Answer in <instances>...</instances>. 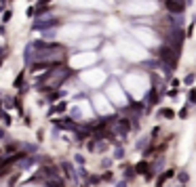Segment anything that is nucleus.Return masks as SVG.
<instances>
[{
  "mask_svg": "<svg viewBox=\"0 0 196 187\" xmlns=\"http://www.w3.org/2000/svg\"><path fill=\"white\" fill-rule=\"evenodd\" d=\"M177 53H179V50H175L171 44H164V47L160 48V61H162L164 65H169V67H175V63H177Z\"/></svg>",
  "mask_w": 196,
  "mask_h": 187,
  "instance_id": "1",
  "label": "nucleus"
},
{
  "mask_svg": "<svg viewBox=\"0 0 196 187\" xmlns=\"http://www.w3.org/2000/svg\"><path fill=\"white\" fill-rule=\"evenodd\" d=\"M164 8L171 15H181L186 11V2L184 0H164Z\"/></svg>",
  "mask_w": 196,
  "mask_h": 187,
  "instance_id": "2",
  "label": "nucleus"
},
{
  "mask_svg": "<svg viewBox=\"0 0 196 187\" xmlns=\"http://www.w3.org/2000/svg\"><path fill=\"white\" fill-rule=\"evenodd\" d=\"M76 126H78V124H76L72 118H61V120H57V128H63V131H65V128H68V131H76Z\"/></svg>",
  "mask_w": 196,
  "mask_h": 187,
  "instance_id": "3",
  "label": "nucleus"
},
{
  "mask_svg": "<svg viewBox=\"0 0 196 187\" xmlns=\"http://www.w3.org/2000/svg\"><path fill=\"white\" fill-rule=\"evenodd\" d=\"M133 170H135V175H148V172H152L154 168H152V166H150L148 162H139V164H137V166H135Z\"/></svg>",
  "mask_w": 196,
  "mask_h": 187,
  "instance_id": "4",
  "label": "nucleus"
},
{
  "mask_svg": "<svg viewBox=\"0 0 196 187\" xmlns=\"http://www.w3.org/2000/svg\"><path fill=\"white\" fill-rule=\"evenodd\" d=\"M171 177H175V170H173V168L164 170V172H162V177H160V179L156 181V187H162L164 183H167V181H169V179H171Z\"/></svg>",
  "mask_w": 196,
  "mask_h": 187,
  "instance_id": "5",
  "label": "nucleus"
},
{
  "mask_svg": "<svg viewBox=\"0 0 196 187\" xmlns=\"http://www.w3.org/2000/svg\"><path fill=\"white\" fill-rule=\"evenodd\" d=\"M177 179H179V183H188V181H190V175H188V172H186V170H181V172H179V177H177Z\"/></svg>",
  "mask_w": 196,
  "mask_h": 187,
  "instance_id": "6",
  "label": "nucleus"
},
{
  "mask_svg": "<svg viewBox=\"0 0 196 187\" xmlns=\"http://www.w3.org/2000/svg\"><path fill=\"white\" fill-rule=\"evenodd\" d=\"M47 187H63V183H61V181H57V179H51L49 183H47Z\"/></svg>",
  "mask_w": 196,
  "mask_h": 187,
  "instance_id": "7",
  "label": "nucleus"
},
{
  "mask_svg": "<svg viewBox=\"0 0 196 187\" xmlns=\"http://www.w3.org/2000/svg\"><path fill=\"white\" fill-rule=\"evenodd\" d=\"M160 116L162 118H173V109H160Z\"/></svg>",
  "mask_w": 196,
  "mask_h": 187,
  "instance_id": "8",
  "label": "nucleus"
},
{
  "mask_svg": "<svg viewBox=\"0 0 196 187\" xmlns=\"http://www.w3.org/2000/svg\"><path fill=\"white\" fill-rule=\"evenodd\" d=\"M17 147H19V143H8V145H6V151H15Z\"/></svg>",
  "mask_w": 196,
  "mask_h": 187,
  "instance_id": "9",
  "label": "nucleus"
},
{
  "mask_svg": "<svg viewBox=\"0 0 196 187\" xmlns=\"http://www.w3.org/2000/svg\"><path fill=\"white\" fill-rule=\"evenodd\" d=\"M192 82H194V74H190V76L186 78V84H192Z\"/></svg>",
  "mask_w": 196,
  "mask_h": 187,
  "instance_id": "10",
  "label": "nucleus"
},
{
  "mask_svg": "<svg viewBox=\"0 0 196 187\" xmlns=\"http://www.w3.org/2000/svg\"><path fill=\"white\" fill-rule=\"evenodd\" d=\"M190 101H196V89L190 91Z\"/></svg>",
  "mask_w": 196,
  "mask_h": 187,
  "instance_id": "11",
  "label": "nucleus"
},
{
  "mask_svg": "<svg viewBox=\"0 0 196 187\" xmlns=\"http://www.w3.org/2000/svg\"><path fill=\"white\" fill-rule=\"evenodd\" d=\"M188 114H190V111H188V109H186V107H184V109H181V111H179V116H181V118H186V116H188Z\"/></svg>",
  "mask_w": 196,
  "mask_h": 187,
  "instance_id": "12",
  "label": "nucleus"
},
{
  "mask_svg": "<svg viewBox=\"0 0 196 187\" xmlns=\"http://www.w3.org/2000/svg\"><path fill=\"white\" fill-rule=\"evenodd\" d=\"M38 2H40V6H45V4H49L51 0H38Z\"/></svg>",
  "mask_w": 196,
  "mask_h": 187,
  "instance_id": "13",
  "label": "nucleus"
},
{
  "mask_svg": "<svg viewBox=\"0 0 196 187\" xmlns=\"http://www.w3.org/2000/svg\"><path fill=\"white\" fill-rule=\"evenodd\" d=\"M116 187H127V183H125V181H120V183H118Z\"/></svg>",
  "mask_w": 196,
  "mask_h": 187,
  "instance_id": "14",
  "label": "nucleus"
}]
</instances>
